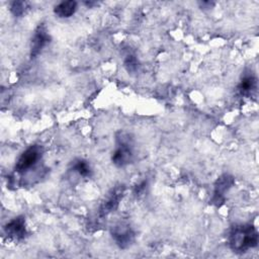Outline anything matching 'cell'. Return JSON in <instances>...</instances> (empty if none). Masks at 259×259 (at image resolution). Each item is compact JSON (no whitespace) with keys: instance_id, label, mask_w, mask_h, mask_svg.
<instances>
[{"instance_id":"7","label":"cell","mask_w":259,"mask_h":259,"mask_svg":"<svg viewBox=\"0 0 259 259\" xmlns=\"http://www.w3.org/2000/svg\"><path fill=\"white\" fill-rule=\"evenodd\" d=\"M123 191H124L123 185L116 186L114 189H112V191L109 193V195L106 197V199L103 201V203L100 206L99 214L101 217L107 215L108 213H110L111 211L117 208L119 201L122 198Z\"/></svg>"},{"instance_id":"13","label":"cell","mask_w":259,"mask_h":259,"mask_svg":"<svg viewBox=\"0 0 259 259\" xmlns=\"http://www.w3.org/2000/svg\"><path fill=\"white\" fill-rule=\"evenodd\" d=\"M124 67L128 73H131V74L136 73L139 69V63H138L137 58L133 55L126 56V58L124 59Z\"/></svg>"},{"instance_id":"6","label":"cell","mask_w":259,"mask_h":259,"mask_svg":"<svg viewBox=\"0 0 259 259\" xmlns=\"http://www.w3.org/2000/svg\"><path fill=\"white\" fill-rule=\"evenodd\" d=\"M5 235L14 241H20L26 236L25 219L23 217H17L8 222L4 227Z\"/></svg>"},{"instance_id":"10","label":"cell","mask_w":259,"mask_h":259,"mask_svg":"<svg viewBox=\"0 0 259 259\" xmlns=\"http://www.w3.org/2000/svg\"><path fill=\"white\" fill-rule=\"evenodd\" d=\"M77 10V2L76 1H64L55 6L54 12L60 18H69L71 17Z\"/></svg>"},{"instance_id":"2","label":"cell","mask_w":259,"mask_h":259,"mask_svg":"<svg viewBox=\"0 0 259 259\" xmlns=\"http://www.w3.org/2000/svg\"><path fill=\"white\" fill-rule=\"evenodd\" d=\"M134 144L133 140L126 133L116 135V147L112 154V163L117 167H124L133 161Z\"/></svg>"},{"instance_id":"4","label":"cell","mask_w":259,"mask_h":259,"mask_svg":"<svg viewBox=\"0 0 259 259\" xmlns=\"http://www.w3.org/2000/svg\"><path fill=\"white\" fill-rule=\"evenodd\" d=\"M234 178L229 174H224L218 178L214 183V189L211 197V203L221 206L225 202L226 192L233 186Z\"/></svg>"},{"instance_id":"5","label":"cell","mask_w":259,"mask_h":259,"mask_svg":"<svg viewBox=\"0 0 259 259\" xmlns=\"http://www.w3.org/2000/svg\"><path fill=\"white\" fill-rule=\"evenodd\" d=\"M50 35L48 33V29L44 23L39 24L34 34L31 38V45H30V58H35L39 55V53L42 51V49L50 42Z\"/></svg>"},{"instance_id":"3","label":"cell","mask_w":259,"mask_h":259,"mask_svg":"<svg viewBox=\"0 0 259 259\" xmlns=\"http://www.w3.org/2000/svg\"><path fill=\"white\" fill-rule=\"evenodd\" d=\"M42 149L38 145H33L28 147L22 152L18 160L16 161L14 170L18 173H23L32 168L41 158Z\"/></svg>"},{"instance_id":"9","label":"cell","mask_w":259,"mask_h":259,"mask_svg":"<svg viewBox=\"0 0 259 259\" xmlns=\"http://www.w3.org/2000/svg\"><path fill=\"white\" fill-rule=\"evenodd\" d=\"M257 89V79L253 74H245L239 85H238V91L242 96L250 97L252 96Z\"/></svg>"},{"instance_id":"8","label":"cell","mask_w":259,"mask_h":259,"mask_svg":"<svg viewBox=\"0 0 259 259\" xmlns=\"http://www.w3.org/2000/svg\"><path fill=\"white\" fill-rule=\"evenodd\" d=\"M111 235L115 243L122 249L130 247L135 240V233L130 227L125 226L114 227Z\"/></svg>"},{"instance_id":"12","label":"cell","mask_w":259,"mask_h":259,"mask_svg":"<svg viewBox=\"0 0 259 259\" xmlns=\"http://www.w3.org/2000/svg\"><path fill=\"white\" fill-rule=\"evenodd\" d=\"M27 9V2L25 1H13L10 3V11L14 16H21Z\"/></svg>"},{"instance_id":"11","label":"cell","mask_w":259,"mask_h":259,"mask_svg":"<svg viewBox=\"0 0 259 259\" xmlns=\"http://www.w3.org/2000/svg\"><path fill=\"white\" fill-rule=\"evenodd\" d=\"M72 169L83 177H88L91 175V169L88 163L84 160H76L72 166Z\"/></svg>"},{"instance_id":"1","label":"cell","mask_w":259,"mask_h":259,"mask_svg":"<svg viewBox=\"0 0 259 259\" xmlns=\"http://www.w3.org/2000/svg\"><path fill=\"white\" fill-rule=\"evenodd\" d=\"M228 240L230 248L234 252L245 253L258 245L259 235L253 225H236L232 227Z\"/></svg>"}]
</instances>
